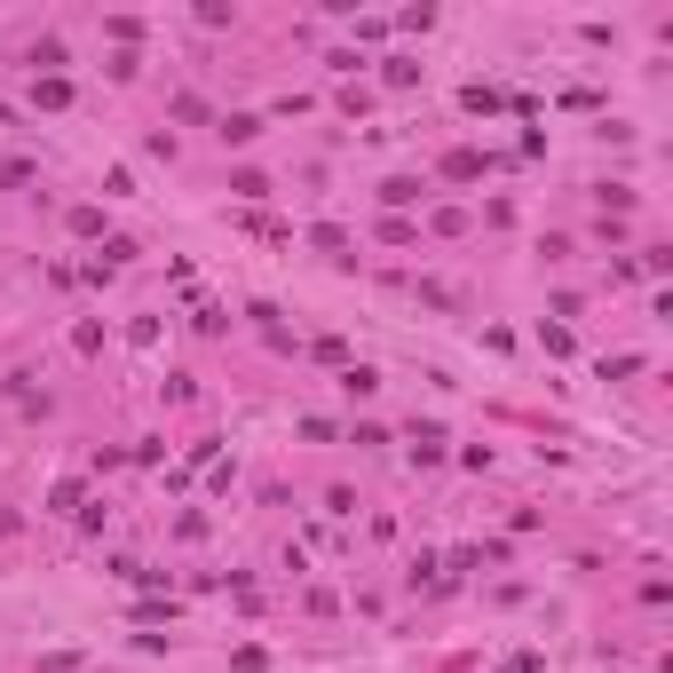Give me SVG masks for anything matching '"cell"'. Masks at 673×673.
<instances>
[{"label": "cell", "instance_id": "obj_1", "mask_svg": "<svg viewBox=\"0 0 673 673\" xmlns=\"http://www.w3.org/2000/svg\"><path fill=\"white\" fill-rule=\"evenodd\" d=\"M32 104H40V112H63V104H72V80H63V72L32 80Z\"/></svg>", "mask_w": 673, "mask_h": 673}, {"label": "cell", "instance_id": "obj_2", "mask_svg": "<svg viewBox=\"0 0 673 673\" xmlns=\"http://www.w3.org/2000/svg\"><path fill=\"white\" fill-rule=\"evenodd\" d=\"M444 175H452V183H476V175H484V159H476V151H452V159H444Z\"/></svg>", "mask_w": 673, "mask_h": 673}, {"label": "cell", "instance_id": "obj_3", "mask_svg": "<svg viewBox=\"0 0 673 673\" xmlns=\"http://www.w3.org/2000/svg\"><path fill=\"white\" fill-rule=\"evenodd\" d=\"M254 135H262V119H254V112H239V119H222V143H254Z\"/></svg>", "mask_w": 673, "mask_h": 673}, {"label": "cell", "instance_id": "obj_4", "mask_svg": "<svg viewBox=\"0 0 673 673\" xmlns=\"http://www.w3.org/2000/svg\"><path fill=\"white\" fill-rule=\"evenodd\" d=\"M381 198H388V207H413L420 183H413V175H396V183H381Z\"/></svg>", "mask_w": 673, "mask_h": 673}, {"label": "cell", "instance_id": "obj_5", "mask_svg": "<svg viewBox=\"0 0 673 673\" xmlns=\"http://www.w3.org/2000/svg\"><path fill=\"white\" fill-rule=\"evenodd\" d=\"M499 673H538V658L523 650V658H508V665H499Z\"/></svg>", "mask_w": 673, "mask_h": 673}]
</instances>
